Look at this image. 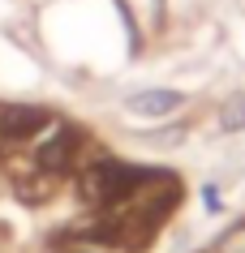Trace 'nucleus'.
<instances>
[{"label":"nucleus","instance_id":"obj_3","mask_svg":"<svg viewBox=\"0 0 245 253\" xmlns=\"http://www.w3.org/2000/svg\"><path fill=\"white\" fill-rule=\"evenodd\" d=\"M48 129V112L43 107H0V142H26V137Z\"/></svg>","mask_w":245,"mask_h":253},{"label":"nucleus","instance_id":"obj_6","mask_svg":"<svg viewBox=\"0 0 245 253\" xmlns=\"http://www.w3.org/2000/svg\"><path fill=\"white\" fill-rule=\"evenodd\" d=\"M219 253H245V219L237 227H228L224 232V240H219Z\"/></svg>","mask_w":245,"mask_h":253},{"label":"nucleus","instance_id":"obj_4","mask_svg":"<svg viewBox=\"0 0 245 253\" xmlns=\"http://www.w3.org/2000/svg\"><path fill=\"white\" fill-rule=\"evenodd\" d=\"M177 107H181L177 90H138V94H129V112H138V116H168Z\"/></svg>","mask_w":245,"mask_h":253},{"label":"nucleus","instance_id":"obj_7","mask_svg":"<svg viewBox=\"0 0 245 253\" xmlns=\"http://www.w3.org/2000/svg\"><path fill=\"white\" fill-rule=\"evenodd\" d=\"M73 253H99V249H73Z\"/></svg>","mask_w":245,"mask_h":253},{"label":"nucleus","instance_id":"obj_1","mask_svg":"<svg viewBox=\"0 0 245 253\" xmlns=\"http://www.w3.org/2000/svg\"><path fill=\"white\" fill-rule=\"evenodd\" d=\"M155 176H159L155 168H138V163H125V159H99V163H91V168L82 172L78 193L91 202V206L112 211V206H121L125 198H134L142 185H150Z\"/></svg>","mask_w":245,"mask_h":253},{"label":"nucleus","instance_id":"obj_2","mask_svg":"<svg viewBox=\"0 0 245 253\" xmlns=\"http://www.w3.org/2000/svg\"><path fill=\"white\" fill-rule=\"evenodd\" d=\"M82 129H73V125H48L43 129V146H39V155H35V163H39L43 172H65L69 163L78 159V150H82Z\"/></svg>","mask_w":245,"mask_h":253},{"label":"nucleus","instance_id":"obj_5","mask_svg":"<svg viewBox=\"0 0 245 253\" xmlns=\"http://www.w3.org/2000/svg\"><path fill=\"white\" fill-rule=\"evenodd\" d=\"M219 129H228V133L245 129V99H228L219 107Z\"/></svg>","mask_w":245,"mask_h":253}]
</instances>
